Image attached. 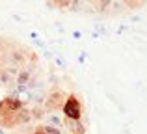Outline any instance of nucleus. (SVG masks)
Returning a JSON list of instances; mask_svg holds the SVG:
<instances>
[{
	"label": "nucleus",
	"instance_id": "nucleus-9",
	"mask_svg": "<svg viewBox=\"0 0 147 134\" xmlns=\"http://www.w3.org/2000/svg\"><path fill=\"white\" fill-rule=\"evenodd\" d=\"M56 63H58V65H60L61 69H65V62H63L61 58H56Z\"/></svg>",
	"mask_w": 147,
	"mask_h": 134
},
{
	"label": "nucleus",
	"instance_id": "nucleus-13",
	"mask_svg": "<svg viewBox=\"0 0 147 134\" xmlns=\"http://www.w3.org/2000/svg\"><path fill=\"white\" fill-rule=\"evenodd\" d=\"M52 2H56V4H61V0H52Z\"/></svg>",
	"mask_w": 147,
	"mask_h": 134
},
{
	"label": "nucleus",
	"instance_id": "nucleus-8",
	"mask_svg": "<svg viewBox=\"0 0 147 134\" xmlns=\"http://www.w3.org/2000/svg\"><path fill=\"white\" fill-rule=\"evenodd\" d=\"M32 134H47V132H45V131H43V127L39 125V127H37L36 131H32Z\"/></svg>",
	"mask_w": 147,
	"mask_h": 134
},
{
	"label": "nucleus",
	"instance_id": "nucleus-12",
	"mask_svg": "<svg viewBox=\"0 0 147 134\" xmlns=\"http://www.w3.org/2000/svg\"><path fill=\"white\" fill-rule=\"evenodd\" d=\"M2 110H4V101L0 99V112H2Z\"/></svg>",
	"mask_w": 147,
	"mask_h": 134
},
{
	"label": "nucleus",
	"instance_id": "nucleus-10",
	"mask_svg": "<svg viewBox=\"0 0 147 134\" xmlns=\"http://www.w3.org/2000/svg\"><path fill=\"white\" fill-rule=\"evenodd\" d=\"M4 60H6V56H4V48H2V47H0V63H2V62H4Z\"/></svg>",
	"mask_w": 147,
	"mask_h": 134
},
{
	"label": "nucleus",
	"instance_id": "nucleus-11",
	"mask_svg": "<svg viewBox=\"0 0 147 134\" xmlns=\"http://www.w3.org/2000/svg\"><path fill=\"white\" fill-rule=\"evenodd\" d=\"M73 37H75V39H80V32H73Z\"/></svg>",
	"mask_w": 147,
	"mask_h": 134
},
{
	"label": "nucleus",
	"instance_id": "nucleus-1",
	"mask_svg": "<svg viewBox=\"0 0 147 134\" xmlns=\"http://www.w3.org/2000/svg\"><path fill=\"white\" fill-rule=\"evenodd\" d=\"M65 97H67V95H65L63 90H60V88H52V90L45 95L43 108L47 110V112H58V110H61V106H63Z\"/></svg>",
	"mask_w": 147,
	"mask_h": 134
},
{
	"label": "nucleus",
	"instance_id": "nucleus-7",
	"mask_svg": "<svg viewBox=\"0 0 147 134\" xmlns=\"http://www.w3.org/2000/svg\"><path fill=\"white\" fill-rule=\"evenodd\" d=\"M41 127H43V131L47 132V134H63V131H61L60 127H52V125H41Z\"/></svg>",
	"mask_w": 147,
	"mask_h": 134
},
{
	"label": "nucleus",
	"instance_id": "nucleus-5",
	"mask_svg": "<svg viewBox=\"0 0 147 134\" xmlns=\"http://www.w3.org/2000/svg\"><path fill=\"white\" fill-rule=\"evenodd\" d=\"M45 125H52V127H63V114L60 112H47L43 116Z\"/></svg>",
	"mask_w": 147,
	"mask_h": 134
},
{
	"label": "nucleus",
	"instance_id": "nucleus-3",
	"mask_svg": "<svg viewBox=\"0 0 147 134\" xmlns=\"http://www.w3.org/2000/svg\"><path fill=\"white\" fill-rule=\"evenodd\" d=\"M32 119H34L32 110L26 108V106H22L21 110H17V112L13 114V125H28Z\"/></svg>",
	"mask_w": 147,
	"mask_h": 134
},
{
	"label": "nucleus",
	"instance_id": "nucleus-6",
	"mask_svg": "<svg viewBox=\"0 0 147 134\" xmlns=\"http://www.w3.org/2000/svg\"><path fill=\"white\" fill-rule=\"evenodd\" d=\"M32 80V69L30 67H24V69H19L17 75H15V84H28Z\"/></svg>",
	"mask_w": 147,
	"mask_h": 134
},
{
	"label": "nucleus",
	"instance_id": "nucleus-2",
	"mask_svg": "<svg viewBox=\"0 0 147 134\" xmlns=\"http://www.w3.org/2000/svg\"><path fill=\"white\" fill-rule=\"evenodd\" d=\"M61 114L63 117H69V119H82V104H80L78 97L76 95H67L65 97V102L61 106Z\"/></svg>",
	"mask_w": 147,
	"mask_h": 134
},
{
	"label": "nucleus",
	"instance_id": "nucleus-4",
	"mask_svg": "<svg viewBox=\"0 0 147 134\" xmlns=\"http://www.w3.org/2000/svg\"><path fill=\"white\" fill-rule=\"evenodd\" d=\"M2 101H4V110L6 112H17V110H21L24 106V101L19 97H13V95H7Z\"/></svg>",
	"mask_w": 147,
	"mask_h": 134
}]
</instances>
